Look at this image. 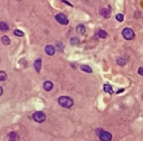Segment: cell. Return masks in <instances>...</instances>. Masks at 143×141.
<instances>
[{
    "instance_id": "6da1fadb",
    "label": "cell",
    "mask_w": 143,
    "mask_h": 141,
    "mask_svg": "<svg viewBox=\"0 0 143 141\" xmlns=\"http://www.w3.org/2000/svg\"><path fill=\"white\" fill-rule=\"evenodd\" d=\"M58 103L63 108L70 109L74 105V101H73V99L69 96H60L58 99Z\"/></svg>"
},
{
    "instance_id": "7a4b0ae2",
    "label": "cell",
    "mask_w": 143,
    "mask_h": 141,
    "mask_svg": "<svg viewBox=\"0 0 143 141\" xmlns=\"http://www.w3.org/2000/svg\"><path fill=\"white\" fill-rule=\"evenodd\" d=\"M122 36L126 39V40H132L133 38L135 37V34L133 31L132 28H124V29L122 30Z\"/></svg>"
},
{
    "instance_id": "3957f363",
    "label": "cell",
    "mask_w": 143,
    "mask_h": 141,
    "mask_svg": "<svg viewBox=\"0 0 143 141\" xmlns=\"http://www.w3.org/2000/svg\"><path fill=\"white\" fill-rule=\"evenodd\" d=\"M33 119H34V121H36L37 123H43L46 121V115H45V113H43V112L37 111L33 114Z\"/></svg>"
},
{
    "instance_id": "277c9868",
    "label": "cell",
    "mask_w": 143,
    "mask_h": 141,
    "mask_svg": "<svg viewBox=\"0 0 143 141\" xmlns=\"http://www.w3.org/2000/svg\"><path fill=\"white\" fill-rule=\"evenodd\" d=\"M55 19L60 25H67V24H68V18H67L64 14H57V15L55 16Z\"/></svg>"
},
{
    "instance_id": "5b68a950",
    "label": "cell",
    "mask_w": 143,
    "mask_h": 141,
    "mask_svg": "<svg viewBox=\"0 0 143 141\" xmlns=\"http://www.w3.org/2000/svg\"><path fill=\"white\" fill-rule=\"evenodd\" d=\"M99 138L101 139V141H111L112 140V134L110 132H107V131H102L99 133Z\"/></svg>"
},
{
    "instance_id": "8992f818",
    "label": "cell",
    "mask_w": 143,
    "mask_h": 141,
    "mask_svg": "<svg viewBox=\"0 0 143 141\" xmlns=\"http://www.w3.org/2000/svg\"><path fill=\"white\" fill-rule=\"evenodd\" d=\"M45 52H46L47 55L54 56V54H55V52H56V47L53 46V45H47V46L45 47Z\"/></svg>"
},
{
    "instance_id": "52a82bcc",
    "label": "cell",
    "mask_w": 143,
    "mask_h": 141,
    "mask_svg": "<svg viewBox=\"0 0 143 141\" xmlns=\"http://www.w3.org/2000/svg\"><path fill=\"white\" fill-rule=\"evenodd\" d=\"M99 14H101V16L104 17V18H110L111 17V10L108 8H102V9L99 10Z\"/></svg>"
},
{
    "instance_id": "ba28073f",
    "label": "cell",
    "mask_w": 143,
    "mask_h": 141,
    "mask_svg": "<svg viewBox=\"0 0 143 141\" xmlns=\"http://www.w3.org/2000/svg\"><path fill=\"white\" fill-rule=\"evenodd\" d=\"M43 87H44L45 91L49 92V91H51V90H53V87H54V84H53V82H50V81H45L44 84H43Z\"/></svg>"
},
{
    "instance_id": "9c48e42d",
    "label": "cell",
    "mask_w": 143,
    "mask_h": 141,
    "mask_svg": "<svg viewBox=\"0 0 143 141\" xmlns=\"http://www.w3.org/2000/svg\"><path fill=\"white\" fill-rule=\"evenodd\" d=\"M34 67H35V70H36L37 73H39L41 70V58H37L35 60V63H34Z\"/></svg>"
},
{
    "instance_id": "30bf717a",
    "label": "cell",
    "mask_w": 143,
    "mask_h": 141,
    "mask_svg": "<svg viewBox=\"0 0 143 141\" xmlns=\"http://www.w3.org/2000/svg\"><path fill=\"white\" fill-rule=\"evenodd\" d=\"M8 139H9V141H18L19 134L17 132H10V133L8 134Z\"/></svg>"
},
{
    "instance_id": "8fae6325",
    "label": "cell",
    "mask_w": 143,
    "mask_h": 141,
    "mask_svg": "<svg viewBox=\"0 0 143 141\" xmlns=\"http://www.w3.org/2000/svg\"><path fill=\"white\" fill-rule=\"evenodd\" d=\"M103 90H104V92L108 93V94H113L114 93L113 89H112V86H111L110 84H104V85H103Z\"/></svg>"
},
{
    "instance_id": "7c38bea8",
    "label": "cell",
    "mask_w": 143,
    "mask_h": 141,
    "mask_svg": "<svg viewBox=\"0 0 143 141\" xmlns=\"http://www.w3.org/2000/svg\"><path fill=\"white\" fill-rule=\"evenodd\" d=\"M76 31L78 34H85V31H86V28H85V26L83 25V24H79V25H77V27H76Z\"/></svg>"
},
{
    "instance_id": "4fadbf2b",
    "label": "cell",
    "mask_w": 143,
    "mask_h": 141,
    "mask_svg": "<svg viewBox=\"0 0 143 141\" xmlns=\"http://www.w3.org/2000/svg\"><path fill=\"white\" fill-rule=\"evenodd\" d=\"M128 57H118V60H116V63L120 65V66H123V65H125L126 64V62H128Z\"/></svg>"
},
{
    "instance_id": "5bb4252c",
    "label": "cell",
    "mask_w": 143,
    "mask_h": 141,
    "mask_svg": "<svg viewBox=\"0 0 143 141\" xmlns=\"http://www.w3.org/2000/svg\"><path fill=\"white\" fill-rule=\"evenodd\" d=\"M96 35H97L99 38H106L107 37V33L105 31V30H103V29H99V30H97Z\"/></svg>"
},
{
    "instance_id": "9a60e30c",
    "label": "cell",
    "mask_w": 143,
    "mask_h": 141,
    "mask_svg": "<svg viewBox=\"0 0 143 141\" xmlns=\"http://www.w3.org/2000/svg\"><path fill=\"white\" fill-rule=\"evenodd\" d=\"M0 30H1V31H7V30H9V26L7 25V22H5V21L0 22Z\"/></svg>"
},
{
    "instance_id": "2e32d148",
    "label": "cell",
    "mask_w": 143,
    "mask_h": 141,
    "mask_svg": "<svg viewBox=\"0 0 143 141\" xmlns=\"http://www.w3.org/2000/svg\"><path fill=\"white\" fill-rule=\"evenodd\" d=\"M1 41H2L4 45L8 46V45L10 44V38L8 37V36H2V37H1Z\"/></svg>"
},
{
    "instance_id": "e0dca14e",
    "label": "cell",
    "mask_w": 143,
    "mask_h": 141,
    "mask_svg": "<svg viewBox=\"0 0 143 141\" xmlns=\"http://www.w3.org/2000/svg\"><path fill=\"white\" fill-rule=\"evenodd\" d=\"M81 70H84V72H86V73H92L93 72L92 68L88 66V65H81Z\"/></svg>"
},
{
    "instance_id": "ac0fdd59",
    "label": "cell",
    "mask_w": 143,
    "mask_h": 141,
    "mask_svg": "<svg viewBox=\"0 0 143 141\" xmlns=\"http://www.w3.org/2000/svg\"><path fill=\"white\" fill-rule=\"evenodd\" d=\"M70 44L73 45V46L78 45V44H79V39H78L77 37H72V38H70Z\"/></svg>"
},
{
    "instance_id": "d6986e66",
    "label": "cell",
    "mask_w": 143,
    "mask_h": 141,
    "mask_svg": "<svg viewBox=\"0 0 143 141\" xmlns=\"http://www.w3.org/2000/svg\"><path fill=\"white\" fill-rule=\"evenodd\" d=\"M6 78H7V74H6V72H5V70H0V81L4 82Z\"/></svg>"
},
{
    "instance_id": "ffe728a7",
    "label": "cell",
    "mask_w": 143,
    "mask_h": 141,
    "mask_svg": "<svg viewBox=\"0 0 143 141\" xmlns=\"http://www.w3.org/2000/svg\"><path fill=\"white\" fill-rule=\"evenodd\" d=\"M14 34H15L16 36H18V37H24V35H25L21 30H19V29H15L14 30Z\"/></svg>"
},
{
    "instance_id": "44dd1931",
    "label": "cell",
    "mask_w": 143,
    "mask_h": 141,
    "mask_svg": "<svg viewBox=\"0 0 143 141\" xmlns=\"http://www.w3.org/2000/svg\"><path fill=\"white\" fill-rule=\"evenodd\" d=\"M116 20L118 21H120V22H122L123 20H124V16H123V14H116Z\"/></svg>"
},
{
    "instance_id": "7402d4cb",
    "label": "cell",
    "mask_w": 143,
    "mask_h": 141,
    "mask_svg": "<svg viewBox=\"0 0 143 141\" xmlns=\"http://www.w3.org/2000/svg\"><path fill=\"white\" fill-rule=\"evenodd\" d=\"M56 47H57V49H58L59 52H63V49H64V45H63L62 43H57V44H56Z\"/></svg>"
},
{
    "instance_id": "603a6c76",
    "label": "cell",
    "mask_w": 143,
    "mask_h": 141,
    "mask_svg": "<svg viewBox=\"0 0 143 141\" xmlns=\"http://www.w3.org/2000/svg\"><path fill=\"white\" fill-rule=\"evenodd\" d=\"M63 2H64V4H66L67 6H69V7H73V5L70 4V2H68V1H67V0H62Z\"/></svg>"
},
{
    "instance_id": "cb8c5ba5",
    "label": "cell",
    "mask_w": 143,
    "mask_h": 141,
    "mask_svg": "<svg viewBox=\"0 0 143 141\" xmlns=\"http://www.w3.org/2000/svg\"><path fill=\"white\" fill-rule=\"evenodd\" d=\"M138 73H139L140 75H143V67H140L139 70H138Z\"/></svg>"
},
{
    "instance_id": "d4e9b609",
    "label": "cell",
    "mask_w": 143,
    "mask_h": 141,
    "mask_svg": "<svg viewBox=\"0 0 143 141\" xmlns=\"http://www.w3.org/2000/svg\"><path fill=\"white\" fill-rule=\"evenodd\" d=\"M102 129H96V133H97V136H99V133H101V132H102Z\"/></svg>"
},
{
    "instance_id": "484cf974",
    "label": "cell",
    "mask_w": 143,
    "mask_h": 141,
    "mask_svg": "<svg viewBox=\"0 0 143 141\" xmlns=\"http://www.w3.org/2000/svg\"><path fill=\"white\" fill-rule=\"evenodd\" d=\"M2 94H4V89L0 87V95H2Z\"/></svg>"
}]
</instances>
